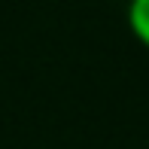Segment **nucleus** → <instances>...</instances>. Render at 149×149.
<instances>
[{"instance_id":"f257e3e1","label":"nucleus","mask_w":149,"mask_h":149,"mask_svg":"<svg viewBox=\"0 0 149 149\" xmlns=\"http://www.w3.org/2000/svg\"><path fill=\"white\" fill-rule=\"evenodd\" d=\"M128 31L143 49H149V0H128Z\"/></svg>"}]
</instances>
